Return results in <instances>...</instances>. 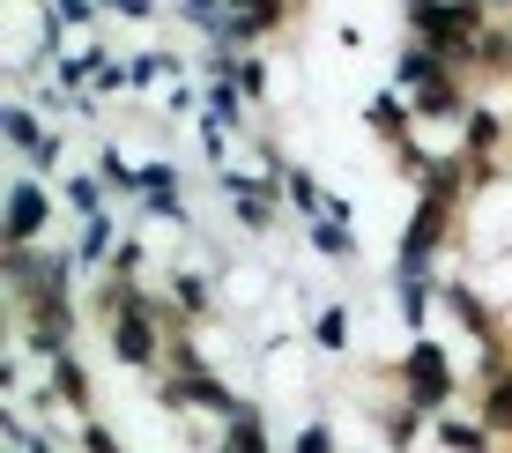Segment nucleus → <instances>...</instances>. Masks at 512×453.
Masks as SVG:
<instances>
[{"mask_svg": "<svg viewBox=\"0 0 512 453\" xmlns=\"http://www.w3.org/2000/svg\"><path fill=\"white\" fill-rule=\"evenodd\" d=\"M490 431H512V379L490 387Z\"/></svg>", "mask_w": 512, "mask_h": 453, "instance_id": "obj_1", "label": "nucleus"}]
</instances>
